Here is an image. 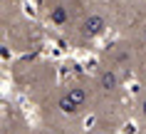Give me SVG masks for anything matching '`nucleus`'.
I'll return each instance as SVG.
<instances>
[{
    "instance_id": "4",
    "label": "nucleus",
    "mask_w": 146,
    "mask_h": 134,
    "mask_svg": "<svg viewBox=\"0 0 146 134\" xmlns=\"http://www.w3.org/2000/svg\"><path fill=\"white\" fill-rule=\"evenodd\" d=\"M67 17H69V13H67L64 5H54V8L50 10V20H52L54 25H64V23H67Z\"/></svg>"
},
{
    "instance_id": "3",
    "label": "nucleus",
    "mask_w": 146,
    "mask_h": 134,
    "mask_svg": "<svg viewBox=\"0 0 146 134\" xmlns=\"http://www.w3.org/2000/svg\"><path fill=\"white\" fill-rule=\"evenodd\" d=\"M99 87L104 92H114L116 87H119V75H116L114 70H104L99 75Z\"/></svg>"
},
{
    "instance_id": "2",
    "label": "nucleus",
    "mask_w": 146,
    "mask_h": 134,
    "mask_svg": "<svg viewBox=\"0 0 146 134\" xmlns=\"http://www.w3.org/2000/svg\"><path fill=\"white\" fill-rule=\"evenodd\" d=\"M104 27H107V20L102 15H89L82 23V32H84L87 37H99L102 32H104Z\"/></svg>"
},
{
    "instance_id": "6",
    "label": "nucleus",
    "mask_w": 146,
    "mask_h": 134,
    "mask_svg": "<svg viewBox=\"0 0 146 134\" xmlns=\"http://www.w3.org/2000/svg\"><path fill=\"white\" fill-rule=\"evenodd\" d=\"M92 134H104V132H92Z\"/></svg>"
},
{
    "instance_id": "1",
    "label": "nucleus",
    "mask_w": 146,
    "mask_h": 134,
    "mask_svg": "<svg viewBox=\"0 0 146 134\" xmlns=\"http://www.w3.org/2000/svg\"><path fill=\"white\" fill-rule=\"evenodd\" d=\"M87 99V92H84V87H72L67 95L60 99V109L64 112V114H72V112H77L82 104H84Z\"/></svg>"
},
{
    "instance_id": "7",
    "label": "nucleus",
    "mask_w": 146,
    "mask_h": 134,
    "mask_svg": "<svg viewBox=\"0 0 146 134\" xmlns=\"http://www.w3.org/2000/svg\"><path fill=\"white\" fill-rule=\"evenodd\" d=\"M57 134H64V132H57Z\"/></svg>"
},
{
    "instance_id": "5",
    "label": "nucleus",
    "mask_w": 146,
    "mask_h": 134,
    "mask_svg": "<svg viewBox=\"0 0 146 134\" xmlns=\"http://www.w3.org/2000/svg\"><path fill=\"white\" fill-rule=\"evenodd\" d=\"M144 40H146V27H144Z\"/></svg>"
}]
</instances>
